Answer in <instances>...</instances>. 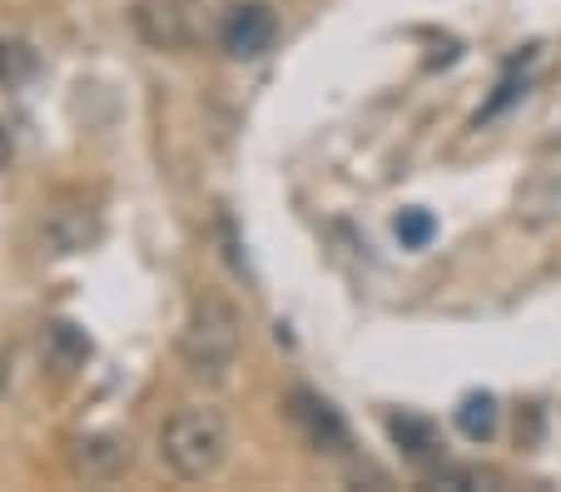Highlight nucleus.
Instances as JSON below:
<instances>
[{
	"label": "nucleus",
	"instance_id": "3",
	"mask_svg": "<svg viewBox=\"0 0 561 492\" xmlns=\"http://www.w3.org/2000/svg\"><path fill=\"white\" fill-rule=\"evenodd\" d=\"M100 234H105V215H100V199L85 190H65L41 219V239L55 259L85 254L100 244Z\"/></svg>",
	"mask_w": 561,
	"mask_h": 492
},
{
	"label": "nucleus",
	"instance_id": "4",
	"mask_svg": "<svg viewBox=\"0 0 561 492\" xmlns=\"http://www.w3.org/2000/svg\"><path fill=\"white\" fill-rule=\"evenodd\" d=\"M199 5L194 0H139L135 5V31L154 50H190L199 41Z\"/></svg>",
	"mask_w": 561,
	"mask_h": 492
},
{
	"label": "nucleus",
	"instance_id": "5",
	"mask_svg": "<svg viewBox=\"0 0 561 492\" xmlns=\"http://www.w3.org/2000/svg\"><path fill=\"white\" fill-rule=\"evenodd\" d=\"M288 417H294V428L304 433L308 448H318V453L348 448V423H343V413L329 398H318L313 388H294V393H288Z\"/></svg>",
	"mask_w": 561,
	"mask_h": 492
},
{
	"label": "nucleus",
	"instance_id": "9",
	"mask_svg": "<svg viewBox=\"0 0 561 492\" xmlns=\"http://www.w3.org/2000/svg\"><path fill=\"white\" fill-rule=\"evenodd\" d=\"M388 433H392V443H398V448H403L413 462H437V458H443V438H437V428L427 423V417L392 413L388 417Z\"/></svg>",
	"mask_w": 561,
	"mask_h": 492
},
{
	"label": "nucleus",
	"instance_id": "12",
	"mask_svg": "<svg viewBox=\"0 0 561 492\" xmlns=\"http://www.w3.org/2000/svg\"><path fill=\"white\" fill-rule=\"evenodd\" d=\"M392 229H398V239H403V249H427L437 234V219L427 215V209H403V215L392 219Z\"/></svg>",
	"mask_w": 561,
	"mask_h": 492
},
{
	"label": "nucleus",
	"instance_id": "6",
	"mask_svg": "<svg viewBox=\"0 0 561 492\" xmlns=\"http://www.w3.org/2000/svg\"><path fill=\"white\" fill-rule=\"evenodd\" d=\"M274 35H278V21H274V11H268L264 0H244V5H233V11L224 15V25H219V41H224V50H229L233 60H259V55L274 45Z\"/></svg>",
	"mask_w": 561,
	"mask_h": 492
},
{
	"label": "nucleus",
	"instance_id": "1",
	"mask_svg": "<svg viewBox=\"0 0 561 492\" xmlns=\"http://www.w3.org/2000/svg\"><path fill=\"white\" fill-rule=\"evenodd\" d=\"M239 348H244V323L224 294L204 289L190 304V319L180 329V358L199 384H224L239 364Z\"/></svg>",
	"mask_w": 561,
	"mask_h": 492
},
{
	"label": "nucleus",
	"instance_id": "13",
	"mask_svg": "<svg viewBox=\"0 0 561 492\" xmlns=\"http://www.w3.org/2000/svg\"><path fill=\"white\" fill-rule=\"evenodd\" d=\"M522 95H527V76H517V65H512L507 76H502L497 95H492V100H488V105L477 110V125H482V119H497V115H502V110H507V105H517V100H522Z\"/></svg>",
	"mask_w": 561,
	"mask_h": 492
},
{
	"label": "nucleus",
	"instance_id": "11",
	"mask_svg": "<svg viewBox=\"0 0 561 492\" xmlns=\"http://www.w3.org/2000/svg\"><path fill=\"white\" fill-rule=\"evenodd\" d=\"M35 70H41V55H35L31 45L15 41V35L11 41H0V85L15 90V85H25Z\"/></svg>",
	"mask_w": 561,
	"mask_h": 492
},
{
	"label": "nucleus",
	"instance_id": "14",
	"mask_svg": "<svg viewBox=\"0 0 561 492\" xmlns=\"http://www.w3.org/2000/svg\"><path fill=\"white\" fill-rule=\"evenodd\" d=\"M437 488H497V472H488V468H443L437 472Z\"/></svg>",
	"mask_w": 561,
	"mask_h": 492
},
{
	"label": "nucleus",
	"instance_id": "7",
	"mask_svg": "<svg viewBox=\"0 0 561 492\" xmlns=\"http://www.w3.org/2000/svg\"><path fill=\"white\" fill-rule=\"evenodd\" d=\"M70 468L80 472L85 482H110L129 468V443L115 438V433H90V438L75 443Z\"/></svg>",
	"mask_w": 561,
	"mask_h": 492
},
{
	"label": "nucleus",
	"instance_id": "10",
	"mask_svg": "<svg viewBox=\"0 0 561 492\" xmlns=\"http://www.w3.org/2000/svg\"><path fill=\"white\" fill-rule=\"evenodd\" d=\"M457 433L467 443H488L497 433V398L492 393H467L457 403Z\"/></svg>",
	"mask_w": 561,
	"mask_h": 492
},
{
	"label": "nucleus",
	"instance_id": "2",
	"mask_svg": "<svg viewBox=\"0 0 561 492\" xmlns=\"http://www.w3.org/2000/svg\"><path fill=\"white\" fill-rule=\"evenodd\" d=\"M233 448V433H229V417L219 408H180V413L164 417L159 428V462L174 472L180 482H204L229 462Z\"/></svg>",
	"mask_w": 561,
	"mask_h": 492
},
{
	"label": "nucleus",
	"instance_id": "8",
	"mask_svg": "<svg viewBox=\"0 0 561 492\" xmlns=\"http://www.w3.org/2000/svg\"><path fill=\"white\" fill-rule=\"evenodd\" d=\"M41 354H45V364H50V374L70 378L85 368L90 339H85V329H75L70 319H55V323H45V333H41Z\"/></svg>",
	"mask_w": 561,
	"mask_h": 492
},
{
	"label": "nucleus",
	"instance_id": "15",
	"mask_svg": "<svg viewBox=\"0 0 561 492\" xmlns=\"http://www.w3.org/2000/svg\"><path fill=\"white\" fill-rule=\"evenodd\" d=\"M11 160V135H5V129H0V164Z\"/></svg>",
	"mask_w": 561,
	"mask_h": 492
}]
</instances>
